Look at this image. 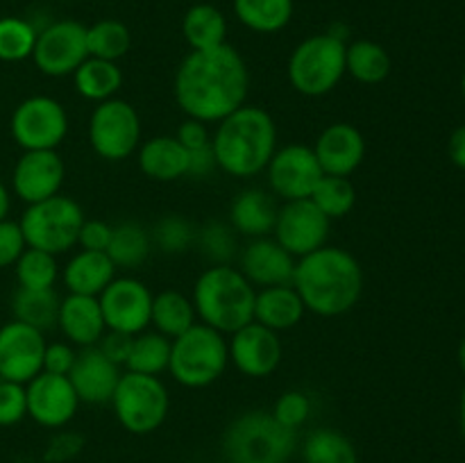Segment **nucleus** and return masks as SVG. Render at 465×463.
Returning a JSON list of instances; mask_svg holds the SVG:
<instances>
[{
  "label": "nucleus",
  "mask_w": 465,
  "mask_h": 463,
  "mask_svg": "<svg viewBox=\"0 0 465 463\" xmlns=\"http://www.w3.org/2000/svg\"><path fill=\"white\" fill-rule=\"evenodd\" d=\"M450 159L459 168H465V125L454 130V134L450 136Z\"/></svg>",
  "instance_id": "nucleus-52"
},
{
  "label": "nucleus",
  "mask_w": 465,
  "mask_h": 463,
  "mask_svg": "<svg viewBox=\"0 0 465 463\" xmlns=\"http://www.w3.org/2000/svg\"><path fill=\"white\" fill-rule=\"evenodd\" d=\"M66 134V109L50 95H32L14 109L12 136L23 150H57Z\"/></svg>",
  "instance_id": "nucleus-11"
},
{
  "label": "nucleus",
  "mask_w": 465,
  "mask_h": 463,
  "mask_svg": "<svg viewBox=\"0 0 465 463\" xmlns=\"http://www.w3.org/2000/svg\"><path fill=\"white\" fill-rule=\"evenodd\" d=\"M312 202L330 221H334V218H343L352 212L354 202H357V191H354L352 182L348 177L322 175V180L313 189Z\"/></svg>",
  "instance_id": "nucleus-38"
},
{
  "label": "nucleus",
  "mask_w": 465,
  "mask_h": 463,
  "mask_svg": "<svg viewBox=\"0 0 465 463\" xmlns=\"http://www.w3.org/2000/svg\"><path fill=\"white\" fill-rule=\"evenodd\" d=\"M84 449V436L80 431H59L50 438L45 448V461L48 463H66L75 458Z\"/></svg>",
  "instance_id": "nucleus-46"
},
{
  "label": "nucleus",
  "mask_w": 465,
  "mask_h": 463,
  "mask_svg": "<svg viewBox=\"0 0 465 463\" xmlns=\"http://www.w3.org/2000/svg\"><path fill=\"white\" fill-rule=\"evenodd\" d=\"M293 289L304 309L322 318L348 313L363 293L361 263L348 250L322 245L295 261Z\"/></svg>",
  "instance_id": "nucleus-2"
},
{
  "label": "nucleus",
  "mask_w": 465,
  "mask_h": 463,
  "mask_svg": "<svg viewBox=\"0 0 465 463\" xmlns=\"http://www.w3.org/2000/svg\"><path fill=\"white\" fill-rule=\"evenodd\" d=\"M84 212L68 195H53L48 200L30 204L21 218V230L27 248L44 250L48 254H62L77 243Z\"/></svg>",
  "instance_id": "nucleus-8"
},
{
  "label": "nucleus",
  "mask_w": 465,
  "mask_h": 463,
  "mask_svg": "<svg viewBox=\"0 0 465 463\" xmlns=\"http://www.w3.org/2000/svg\"><path fill=\"white\" fill-rule=\"evenodd\" d=\"M213 157L232 177H252L266 171L277 148V127L262 107L243 104L218 123L212 139Z\"/></svg>",
  "instance_id": "nucleus-3"
},
{
  "label": "nucleus",
  "mask_w": 465,
  "mask_h": 463,
  "mask_svg": "<svg viewBox=\"0 0 465 463\" xmlns=\"http://www.w3.org/2000/svg\"><path fill=\"white\" fill-rule=\"evenodd\" d=\"M459 418H461V431H463V438H465V389L461 393V404H459Z\"/></svg>",
  "instance_id": "nucleus-54"
},
{
  "label": "nucleus",
  "mask_w": 465,
  "mask_h": 463,
  "mask_svg": "<svg viewBox=\"0 0 465 463\" xmlns=\"http://www.w3.org/2000/svg\"><path fill=\"white\" fill-rule=\"evenodd\" d=\"M25 398L27 416L36 425L48 427V429L66 427L77 413V407H80V398H77L71 379L45 370H41L39 375L27 381Z\"/></svg>",
  "instance_id": "nucleus-16"
},
{
  "label": "nucleus",
  "mask_w": 465,
  "mask_h": 463,
  "mask_svg": "<svg viewBox=\"0 0 465 463\" xmlns=\"http://www.w3.org/2000/svg\"><path fill=\"white\" fill-rule=\"evenodd\" d=\"M44 331L12 320L0 327V379L27 384L44 370Z\"/></svg>",
  "instance_id": "nucleus-17"
},
{
  "label": "nucleus",
  "mask_w": 465,
  "mask_h": 463,
  "mask_svg": "<svg viewBox=\"0 0 465 463\" xmlns=\"http://www.w3.org/2000/svg\"><path fill=\"white\" fill-rule=\"evenodd\" d=\"M195 245L200 248V252L204 254V259L212 261V266H223V263H230V259L236 252V239L234 232L225 222H207L203 230H198L195 236Z\"/></svg>",
  "instance_id": "nucleus-42"
},
{
  "label": "nucleus",
  "mask_w": 465,
  "mask_h": 463,
  "mask_svg": "<svg viewBox=\"0 0 465 463\" xmlns=\"http://www.w3.org/2000/svg\"><path fill=\"white\" fill-rule=\"evenodd\" d=\"M130 44V30L121 21L107 18V21H98L91 27H86V50H89V57L118 62V59L127 54Z\"/></svg>",
  "instance_id": "nucleus-37"
},
{
  "label": "nucleus",
  "mask_w": 465,
  "mask_h": 463,
  "mask_svg": "<svg viewBox=\"0 0 465 463\" xmlns=\"http://www.w3.org/2000/svg\"><path fill=\"white\" fill-rule=\"evenodd\" d=\"M77 352L68 343H45L44 352V370L53 372V375L68 377L73 363H75Z\"/></svg>",
  "instance_id": "nucleus-47"
},
{
  "label": "nucleus",
  "mask_w": 465,
  "mask_h": 463,
  "mask_svg": "<svg viewBox=\"0 0 465 463\" xmlns=\"http://www.w3.org/2000/svg\"><path fill=\"white\" fill-rule=\"evenodd\" d=\"M150 250H153V239L139 222L125 221L112 227L107 254L116 268L134 271L141 263H145V259L150 257Z\"/></svg>",
  "instance_id": "nucleus-32"
},
{
  "label": "nucleus",
  "mask_w": 465,
  "mask_h": 463,
  "mask_svg": "<svg viewBox=\"0 0 465 463\" xmlns=\"http://www.w3.org/2000/svg\"><path fill=\"white\" fill-rule=\"evenodd\" d=\"M254 298L257 291L239 268L212 266L195 281V316L221 334H234L254 320Z\"/></svg>",
  "instance_id": "nucleus-4"
},
{
  "label": "nucleus",
  "mask_w": 465,
  "mask_h": 463,
  "mask_svg": "<svg viewBox=\"0 0 465 463\" xmlns=\"http://www.w3.org/2000/svg\"><path fill=\"white\" fill-rule=\"evenodd\" d=\"M153 298L148 286L134 277H114L107 289L98 295L107 330L136 336L150 325Z\"/></svg>",
  "instance_id": "nucleus-13"
},
{
  "label": "nucleus",
  "mask_w": 465,
  "mask_h": 463,
  "mask_svg": "<svg viewBox=\"0 0 465 463\" xmlns=\"http://www.w3.org/2000/svg\"><path fill=\"white\" fill-rule=\"evenodd\" d=\"M14 271H16L18 286L35 291L53 289L59 275V266L54 254H48L44 252V250L35 248L23 250L18 261L14 263Z\"/></svg>",
  "instance_id": "nucleus-39"
},
{
  "label": "nucleus",
  "mask_w": 465,
  "mask_h": 463,
  "mask_svg": "<svg viewBox=\"0 0 465 463\" xmlns=\"http://www.w3.org/2000/svg\"><path fill=\"white\" fill-rule=\"evenodd\" d=\"M312 150L325 175L348 177L366 157V139L352 123H331L321 132Z\"/></svg>",
  "instance_id": "nucleus-20"
},
{
  "label": "nucleus",
  "mask_w": 465,
  "mask_h": 463,
  "mask_svg": "<svg viewBox=\"0 0 465 463\" xmlns=\"http://www.w3.org/2000/svg\"><path fill=\"white\" fill-rule=\"evenodd\" d=\"M182 32H184L186 44L193 50L218 48L225 44L227 21L221 9H216L213 5H193L184 14Z\"/></svg>",
  "instance_id": "nucleus-31"
},
{
  "label": "nucleus",
  "mask_w": 465,
  "mask_h": 463,
  "mask_svg": "<svg viewBox=\"0 0 465 463\" xmlns=\"http://www.w3.org/2000/svg\"><path fill=\"white\" fill-rule=\"evenodd\" d=\"M86 57V27L77 21H57L45 25L36 34L32 50L36 68L50 77L73 75Z\"/></svg>",
  "instance_id": "nucleus-12"
},
{
  "label": "nucleus",
  "mask_w": 465,
  "mask_h": 463,
  "mask_svg": "<svg viewBox=\"0 0 465 463\" xmlns=\"http://www.w3.org/2000/svg\"><path fill=\"white\" fill-rule=\"evenodd\" d=\"M345 73L361 84H380L391 73V57L375 41H354L345 48Z\"/></svg>",
  "instance_id": "nucleus-33"
},
{
  "label": "nucleus",
  "mask_w": 465,
  "mask_h": 463,
  "mask_svg": "<svg viewBox=\"0 0 465 463\" xmlns=\"http://www.w3.org/2000/svg\"><path fill=\"white\" fill-rule=\"evenodd\" d=\"M112 407L118 422L130 434L145 436L163 425L171 409V398L159 377L127 370L118 379Z\"/></svg>",
  "instance_id": "nucleus-9"
},
{
  "label": "nucleus",
  "mask_w": 465,
  "mask_h": 463,
  "mask_svg": "<svg viewBox=\"0 0 465 463\" xmlns=\"http://www.w3.org/2000/svg\"><path fill=\"white\" fill-rule=\"evenodd\" d=\"M139 168L157 182H175L189 175V150L175 136H154L139 150Z\"/></svg>",
  "instance_id": "nucleus-26"
},
{
  "label": "nucleus",
  "mask_w": 465,
  "mask_h": 463,
  "mask_svg": "<svg viewBox=\"0 0 465 463\" xmlns=\"http://www.w3.org/2000/svg\"><path fill=\"white\" fill-rule=\"evenodd\" d=\"M304 302L293 284L266 286L254 298V320L272 331L293 330L304 316Z\"/></svg>",
  "instance_id": "nucleus-25"
},
{
  "label": "nucleus",
  "mask_w": 465,
  "mask_h": 463,
  "mask_svg": "<svg viewBox=\"0 0 465 463\" xmlns=\"http://www.w3.org/2000/svg\"><path fill=\"white\" fill-rule=\"evenodd\" d=\"M461 86H463V98H465V71H463V80H461Z\"/></svg>",
  "instance_id": "nucleus-56"
},
{
  "label": "nucleus",
  "mask_w": 465,
  "mask_h": 463,
  "mask_svg": "<svg viewBox=\"0 0 465 463\" xmlns=\"http://www.w3.org/2000/svg\"><path fill=\"white\" fill-rule=\"evenodd\" d=\"M230 363V345L221 331L204 322L171 340L168 370L186 389H207L225 372Z\"/></svg>",
  "instance_id": "nucleus-6"
},
{
  "label": "nucleus",
  "mask_w": 465,
  "mask_h": 463,
  "mask_svg": "<svg viewBox=\"0 0 465 463\" xmlns=\"http://www.w3.org/2000/svg\"><path fill=\"white\" fill-rule=\"evenodd\" d=\"M132 340H134V336L109 330V331H104L103 339L98 340V348H100V352L109 359V361H114L116 366H125L127 357H130Z\"/></svg>",
  "instance_id": "nucleus-48"
},
{
  "label": "nucleus",
  "mask_w": 465,
  "mask_h": 463,
  "mask_svg": "<svg viewBox=\"0 0 465 463\" xmlns=\"http://www.w3.org/2000/svg\"><path fill=\"white\" fill-rule=\"evenodd\" d=\"M330 218L312 202V198L289 200L277 212L272 232H275L277 243L300 259L325 245L330 236Z\"/></svg>",
  "instance_id": "nucleus-14"
},
{
  "label": "nucleus",
  "mask_w": 465,
  "mask_h": 463,
  "mask_svg": "<svg viewBox=\"0 0 465 463\" xmlns=\"http://www.w3.org/2000/svg\"><path fill=\"white\" fill-rule=\"evenodd\" d=\"M230 359L236 370L245 377H268L277 370L282 361V340L277 331L259 325L257 320L248 322L245 327L232 334Z\"/></svg>",
  "instance_id": "nucleus-19"
},
{
  "label": "nucleus",
  "mask_w": 465,
  "mask_h": 463,
  "mask_svg": "<svg viewBox=\"0 0 465 463\" xmlns=\"http://www.w3.org/2000/svg\"><path fill=\"white\" fill-rule=\"evenodd\" d=\"M59 304H62V300L54 293V289L35 291L18 286L12 298L14 320L25 322L39 331H48L57 327Z\"/></svg>",
  "instance_id": "nucleus-28"
},
{
  "label": "nucleus",
  "mask_w": 465,
  "mask_h": 463,
  "mask_svg": "<svg viewBox=\"0 0 465 463\" xmlns=\"http://www.w3.org/2000/svg\"><path fill=\"white\" fill-rule=\"evenodd\" d=\"M27 416L25 384L0 379V427L18 425Z\"/></svg>",
  "instance_id": "nucleus-44"
},
{
  "label": "nucleus",
  "mask_w": 465,
  "mask_h": 463,
  "mask_svg": "<svg viewBox=\"0 0 465 463\" xmlns=\"http://www.w3.org/2000/svg\"><path fill=\"white\" fill-rule=\"evenodd\" d=\"M459 366H461V370L465 372V336H463L461 345H459Z\"/></svg>",
  "instance_id": "nucleus-55"
},
{
  "label": "nucleus",
  "mask_w": 465,
  "mask_h": 463,
  "mask_svg": "<svg viewBox=\"0 0 465 463\" xmlns=\"http://www.w3.org/2000/svg\"><path fill=\"white\" fill-rule=\"evenodd\" d=\"M91 148L107 162L127 159L141 143V118L125 100L109 98L94 109L89 121Z\"/></svg>",
  "instance_id": "nucleus-10"
},
{
  "label": "nucleus",
  "mask_w": 465,
  "mask_h": 463,
  "mask_svg": "<svg viewBox=\"0 0 465 463\" xmlns=\"http://www.w3.org/2000/svg\"><path fill=\"white\" fill-rule=\"evenodd\" d=\"M271 413L280 425L298 431L307 422L309 413H312V402H309V395L302 393V390H286L277 398Z\"/></svg>",
  "instance_id": "nucleus-43"
},
{
  "label": "nucleus",
  "mask_w": 465,
  "mask_h": 463,
  "mask_svg": "<svg viewBox=\"0 0 465 463\" xmlns=\"http://www.w3.org/2000/svg\"><path fill=\"white\" fill-rule=\"evenodd\" d=\"M250 73L239 50L223 44L209 50H191L175 73V100L189 118L221 123L243 107Z\"/></svg>",
  "instance_id": "nucleus-1"
},
{
  "label": "nucleus",
  "mask_w": 465,
  "mask_h": 463,
  "mask_svg": "<svg viewBox=\"0 0 465 463\" xmlns=\"http://www.w3.org/2000/svg\"><path fill=\"white\" fill-rule=\"evenodd\" d=\"M213 168H218L216 157H213V148L212 143L204 145L200 150H191L189 153V175L191 177H209L213 172Z\"/></svg>",
  "instance_id": "nucleus-51"
},
{
  "label": "nucleus",
  "mask_w": 465,
  "mask_h": 463,
  "mask_svg": "<svg viewBox=\"0 0 465 463\" xmlns=\"http://www.w3.org/2000/svg\"><path fill=\"white\" fill-rule=\"evenodd\" d=\"M280 207L275 204L272 195L263 189H245L232 200L230 222L232 230L250 239H262L272 232Z\"/></svg>",
  "instance_id": "nucleus-24"
},
{
  "label": "nucleus",
  "mask_w": 465,
  "mask_h": 463,
  "mask_svg": "<svg viewBox=\"0 0 465 463\" xmlns=\"http://www.w3.org/2000/svg\"><path fill=\"white\" fill-rule=\"evenodd\" d=\"M73 80H75V89L82 98L104 103L123 86V71L116 62L86 57L80 68L73 73Z\"/></svg>",
  "instance_id": "nucleus-29"
},
{
  "label": "nucleus",
  "mask_w": 465,
  "mask_h": 463,
  "mask_svg": "<svg viewBox=\"0 0 465 463\" xmlns=\"http://www.w3.org/2000/svg\"><path fill=\"white\" fill-rule=\"evenodd\" d=\"M7 212H9V191L5 189V184L0 182V221L7 218Z\"/></svg>",
  "instance_id": "nucleus-53"
},
{
  "label": "nucleus",
  "mask_w": 465,
  "mask_h": 463,
  "mask_svg": "<svg viewBox=\"0 0 465 463\" xmlns=\"http://www.w3.org/2000/svg\"><path fill=\"white\" fill-rule=\"evenodd\" d=\"M195 236H198V230L184 216L168 213L154 225L150 239L163 254H182L191 250V245L195 243Z\"/></svg>",
  "instance_id": "nucleus-41"
},
{
  "label": "nucleus",
  "mask_w": 465,
  "mask_h": 463,
  "mask_svg": "<svg viewBox=\"0 0 465 463\" xmlns=\"http://www.w3.org/2000/svg\"><path fill=\"white\" fill-rule=\"evenodd\" d=\"M241 272L250 284L284 286L293 281L295 257L286 252L275 239H254L241 252Z\"/></svg>",
  "instance_id": "nucleus-22"
},
{
  "label": "nucleus",
  "mask_w": 465,
  "mask_h": 463,
  "mask_svg": "<svg viewBox=\"0 0 465 463\" xmlns=\"http://www.w3.org/2000/svg\"><path fill=\"white\" fill-rule=\"evenodd\" d=\"M168 361H171V339H166L159 331H153V334L141 331L132 340L125 368L130 372L159 377V372L168 370Z\"/></svg>",
  "instance_id": "nucleus-36"
},
{
  "label": "nucleus",
  "mask_w": 465,
  "mask_h": 463,
  "mask_svg": "<svg viewBox=\"0 0 465 463\" xmlns=\"http://www.w3.org/2000/svg\"><path fill=\"white\" fill-rule=\"evenodd\" d=\"M57 327L71 343L80 345V348L98 345L104 330H107L98 298L77 293L64 298L62 304H59Z\"/></svg>",
  "instance_id": "nucleus-23"
},
{
  "label": "nucleus",
  "mask_w": 465,
  "mask_h": 463,
  "mask_svg": "<svg viewBox=\"0 0 465 463\" xmlns=\"http://www.w3.org/2000/svg\"><path fill=\"white\" fill-rule=\"evenodd\" d=\"M175 139L180 141L182 145H184L186 150H200L204 148V145L212 143V136H209V130L207 125H204L203 121H195V118H189V121H184L180 125V130H177Z\"/></svg>",
  "instance_id": "nucleus-50"
},
{
  "label": "nucleus",
  "mask_w": 465,
  "mask_h": 463,
  "mask_svg": "<svg viewBox=\"0 0 465 463\" xmlns=\"http://www.w3.org/2000/svg\"><path fill=\"white\" fill-rule=\"evenodd\" d=\"M302 458L304 463H359L352 440L331 427L309 431L302 443Z\"/></svg>",
  "instance_id": "nucleus-34"
},
{
  "label": "nucleus",
  "mask_w": 465,
  "mask_h": 463,
  "mask_svg": "<svg viewBox=\"0 0 465 463\" xmlns=\"http://www.w3.org/2000/svg\"><path fill=\"white\" fill-rule=\"evenodd\" d=\"M234 12L250 30L272 34L289 25L293 0H234Z\"/></svg>",
  "instance_id": "nucleus-35"
},
{
  "label": "nucleus",
  "mask_w": 465,
  "mask_h": 463,
  "mask_svg": "<svg viewBox=\"0 0 465 463\" xmlns=\"http://www.w3.org/2000/svg\"><path fill=\"white\" fill-rule=\"evenodd\" d=\"M25 248L27 243L25 236H23L21 225L7 221V218L0 221V268L14 266Z\"/></svg>",
  "instance_id": "nucleus-45"
},
{
  "label": "nucleus",
  "mask_w": 465,
  "mask_h": 463,
  "mask_svg": "<svg viewBox=\"0 0 465 463\" xmlns=\"http://www.w3.org/2000/svg\"><path fill=\"white\" fill-rule=\"evenodd\" d=\"M116 275V266L107 252L80 250L64 268V284L71 293L98 298Z\"/></svg>",
  "instance_id": "nucleus-27"
},
{
  "label": "nucleus",
  "mask_w": 465,
  "mask_h": 463,
  "mask_svg": "<svg viewBox=\"0 0 465 463\" xmlns=\"http://www.w3.org/2000/svg\"><path fill=\"white\" fill-rule=\"evenodd\" d=\"M36 34L39 30L25 18H0V62H23L32 57Z\"/></svg>",
  "instance_id": "nucleus-40"
},
{
  "label": "nucleus",
  "mask_w": 465,
  "mask_h": 463,
  "mask_svg": "<svg viewBox=\"0 0 465 463\" xmlns=\"http://www.w3.org/2000/svg\"><path fill=\"white\" fill-rule=\"evenodd\" d=\"M266 171L271 189L286 202L312 198L313 189L325 175L313 150L300 143H291L286 148L275 150Z\"/></svg>",
  "instance_id": "nucleus-15"
},
{
  "label": "nucleus",
  "mask_w": 465,
  "mask_h": 463,
  "mask_svg": "<svg viewBox=\"0 0 465 463\" xmlns=\"http://www.w3.org/2000/svg\"><path fill=\"white\" fill-rule=\"evenodd\" d=\"M298 448V431L280 425L271 411H248L227 425L223 454L230 463H286Z\"/></svg>",
  "instance_id": "nucleus-5"
},
{
  "label": "nucleus",
  "mask_w": 465,
  "mask_h": 463,
  "mask_svg": "<svg viewBox=\"0 0 465 463\" xmlns=\"http://www.w3.org/2000/svg\"><path fill=\"white\" fill-rule=\"evenodd\" d=\"M121 375V366L109 361L100 352L98 345H91V348H82V352H77L68 379H71L80 402L107 404L112 402Z\"/></svg>",
  "instance_id": "nucleus-21"
},
{
  "label": "nucleus",
  "mask_w": 465,
  "mask_h": 463,
  "mask_svg": "<svg viewBox=\"0 0 465 463\" xmlns=\"http://www.w3.org/2000/svg\"><path fill=\"white\" fill-rule=\"evenodd\" d=\"M109 241H112V225L103 221H84L77 236L82 250H95V252H107Z\"/></svg>",
  "instance_id": "nucleus-49"
},
{
  "label": "nucleus",
  "mask_w": 465,
  "mask_h": 463,
  "mask_svg": "<svg viewBox=\"0 0 465 463\" xmlns=\"http://www.w3.org/2000/svg\"><path fill=\"white\" fill-rule=\"evenodd\" d=\"M66 175L57 150H25L14 166V193L27 204L41 202L59 193Z\"/></svg>",
  "instance_id": "nucleus-18"
},
{
  "label": "nucleus",
  "mask_w": 465,
  "mask_h": 463,
  "mask_svg": "<svg viewBox=\"0 0 465 463\" xmlns=\"http://www.w3.org/2000/svg\"><path fill=\"white\" fill-rule=\"evenodd\" d=\"M150 325L157 327L159 334H163L166 339H177L195 325L193 300L182 295L180 291H162L153 298Z\"/></svg>",
  "instance_id": "nucleus-30"
},
{
  "label": "nucleus",
  "mask_w": 465,
  "mask_h": 463,
  "mask_svg": "<svg viewBox=\"0 0 465 463\" xmlns=\"http://www.w3.org/2000/svg\"><path fill=\"white\" fill-rule=\"evenodd\" d=\"M345 41L330 32L304 39L289 59L293 89L309 98L334 91L345 75Z\"/></svg>",
  "instance_id": "nucleus-7"
}]
</instances>
